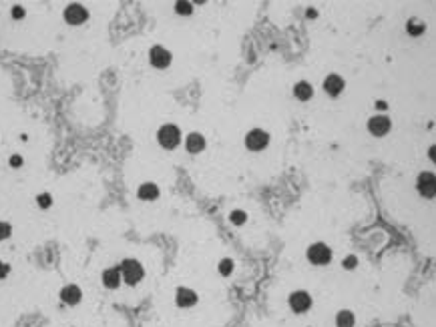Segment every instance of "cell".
Wrapping results in <instances>:
<instances>
[{"mask_svg":"<svg viewBox=\"0 0 436 327\" xmlns=\"http://www.w3.org/2000/svg\"><path fill=\"white\" fill-rule=\"evenodd\" d=\"M157 195H159V189L155 183H145L139 187V199H143V201H153V199H157Z\"/></svg>","mask_w":436,"mask_h":327,"instance_id":"obj_16","label":"cell"},{"mask_svg":"<svg viewBox=\"0 0 436 327\" xmlns=\"http://www.w3.org/2000/svg\"><path fill=\"white\" fill-rule=\"evenodd\" d=\"M10 233H12V227H10L8 223H4V221H0V241H4V239H8V237H10Z\"/></svg>","mask_w":436,"mask_h":327,"instance_id":"obj_22","label":"cell"},{"mask_svg":"<svg viewBox=\"0 0 436 327\" xmlns=\"http://www.w3.org/2000/svg\"><path fill=\"white\" fill-rule=\"evenodd\" d=\"M219 271L223 273V275H229L231 271H233V263H231V259H223L221 263H219Z\"/></svg>","mask_w":436,"mask_h":327,"instance_id":"obj_23","label":"cell"},{"mask_svg":"<svg viewBox=\"0 0 436 327\" xmlns=\"http://www.w3.org/2000/svg\"><path fill=\"white\" fill-rule=\"evenodd\" d=\"M416 187L420 191V195H424L426 199L434 197V191H436V179L430 171H424L418 175V181H416Z\"/></svg>","mask_w":436,"mask_h":327,"instance_id":"obj_7","label":"cell"},{"mask_svg":"<svg viewBox=\"0 0 436 327\" xmlns=\"http://www.w3.org/2000/svg\"><path fill=\"white\" fill-rule=\"evenodd\" d=\"M145 271H143V265L139 263V261L135 259H127L123 261L121 265V277L125 283H129V285H137V283L143 279Z\"/></svg>","mask_w":436,"mask_h":327,"instance_id":"obj_1","label":"cell"},{"mask_svg":"<svg viewBox=\"0 0 436 327\" xmlns=\"http://www.w3.org/2000/svg\"><path fill=\"white\" fill-rule=\"evenodd\" d=\"M354 313L352 311H340L338 315H336V325L338 327H354Z\"/></svg>","mask_w":436,"mask_h":327,"instance_id":"obj_17","label":"cell"},{"mask_svg":"<svg viewBox=\"0 0 436 327\" xmlns=\"http://www.w3.org/2000/svg\"><path fill=\"white\" fill-rule=\"evenodd\" d=\"M185 147L189 152H193V155H197V152H201L205 149V139L199 135V133H191L185 141Z\"/></svg>","mask_w":436,"mask_h":327,"instance_id":"obj_14","label":"cell"},{"mask_svg":"<svg viewBox=\"0 0 436 327\" xmlns=\"http://www.w3.org/2000/svg\"><path fill=\"white\" fill-rule=\"evenodd\" d=\"M294 95H296V99H300V101H308V99H312L314 89H312L310 82L301 80V82H298V84L294 86Z\"/></svg>","mask_w":436,"mask_h":327,"instance_id":"obj_15","label":"cell"},{"mask_svg":"<svg viewBox=\"0 0 436 327\" xmlns=\"http://www.w3.org/2000/svg\"><path fill=\"white\" fill-rule=\"evenodd\" d=\"M368 130L372 133L374 137H384L388 130H390V119L384 117V115H376L368 121Z\"/></svg>","mask_w":436,"mask_h":327,"instance_id":"obj_8","label":"cell"},{"mask_svg":"<svg viewBox=\"0 0 436 327\" xmlns=\"http://www.w3.org/2000/svg\"><path fill=\"white\" fill-rule=\"evenodd\" d=\"M121 267H111L103 273V285L109 289H117L121 285Z\"/></svg>","mask_w":436,"mask_h":327,"instance_id":"obj_12","label":"cell"},{"mask_svg":"<svg viewBox=\"0 0 436 327\" xmlns=\"http://www.w3.org/2000/svg\"><path fill=\"white\" fill-rule=\"evenodd\" d=\"M20 165H23V157H18V155H12V157H10V167L18 169Z\"/></svg>","mask_w":436,"mask_h":327,"instance_id":"obj_25","label":"cell"},{"mask_svg":"<svg viewBox=\"0 0 436 327\" xmlns=\"http://www.w3.org/2000/svg\"><path fill=\"white\" fill-rule=\"evenodd\" d=\"M157 141L161 147L165 149H175L181 141V130L179 126L175 125H163L159 130H157Z\"/></svg>","mask_w":436,"mask_h":327,"instance_id":"obj_2","label":"cell"},{"mask_svg":"<svg viewBox=\"0 0 436 327\" xmlns=\"http://www.w3.org/2000/svg\"><path fill=\"white\" fill-rule=\"evenodd\" d=\"M268 143H270V135L261 128H253L251 133L245 137V147L249 151H261V149L268 147Z\"/></svg>","mask_w":436,"mask_h":327,"instance_id":"obj_4","label":"cell"},{"mask_svg":"<svg viewBox=\"0 0 436 327\" xmlns=\"http://www.w3.org/2000/svg\"><path fill=\"white\" fill-rule=\"evenodd\" d=\"M245 219H247V215L244 211H233L231 213V223L233 225H242V223H245Z\"/></svg>","mask_w":436,"mask_h":327,"instance_id":"obj_20","label":"cell"},{"mask_svg":"<svg viewBox=\"0 0 436 327\" xmlns=\"http://www.w3.org/2000/svg\"><path fill=\"white\" fill-rule=\"evenodd\" d=\"M376 106H378V108H380V111H382V108H386V106H388V104H386V102H384V101H378V102H376Z\"/></svg>","mask_w":436,"mask_h":327,"instance_id":"obj_28","label":"cell"},{"mask_svg":"<svg viewBox=\"0 0 436 327\" xmlns=\"http://www.w3.org/2000/svg\"><path fill=\"white\" fill-rule=\"evenodd\" d=\"M356 265H358V259H356V257H346V259H344V267H346V269H354Z\"/></svg>","mask_w":436,"mask_h":327,"instance_id":"obj_24","label":"cell"},{"mask_svg":"<svg viewBox=\"0 0 436 327\" xmlns=\"http://www.w3.org/2000/svg\"><path fill=\"white\" fill-rule=\"evenodd\" d=\"M342 89H344V78H342V76H338V75L326 76V80H324V91L328 93V95L338 97V95L342 93Z\"/></svg>","mask_w":436,"mask_h":327,"instance_id":"obj_11","label":"cell"},{"mask_svg":"<svg viewBox=\"0 0 436 327\" xmlns=\"http://www.w3.org/2000/svg\"><path fill=\"white\" fill-rule=\"evenodd\" d=\"M406 30H408V34H412V36H418L420 32H424V25L420 23V20H416V18H412L410 23L406 25Z\"/></svg>","mask_w":436,"mask_h":327,"instance_id":"obj_18","label":"cell"},{"mask_svg":"<svg viewBox=\"0 0 436 327\" xmlns=\"http://www.w3.org/2000/svg\"><path fill=\"white\" fill-rule=\"evenodd\" d=\"M12 16L14 18H23L25 16V8L23 6H12Z\"/></svg>","mask_w":436,"mask_h":327,"instance_id":"obj_26","label":"cell"},{"mask_svg":"<svg viewBox=\"0 0 436 327\" xmlns=\"http://www.w3.org/2000/svg\"><path fill=\"white\" fill-rule=\"evenodd\" d=\"M308 259L314 265H328L330 259H332V251H330L328 245H324V243H314L308 249Z\"/></svg>","mask_w":436,"mask_h":327,"instance_id":"obj_3","label":"cell"},{"mask_svg":"<svg viewBox=\"0 0 436 327\" xmlns=\"http://www.w3.org/2000/svg\"><path fill=\"white\" fill-rule=\"evenodd\" d=\"M81 297H82V293L77 285H67V287L60 289V299L64 303H69V305H77L81 301Z\"/></svg>","mask_w":436,"mask_h":327,"instance_id":"obj_13","label":"cell"},{"mask_svg":"<svg viewBox=\"0 0 436 327\" xmlns=\"http://www.w3.org/2000/svg\"><path fill=\"white\" fill-rule=\"evenodd\" d=\"M290 307L296 313H306L312 307V297L308 291H296L290 295Z\"/></svg>","mask_w":436,"mask_h":327,"instance_id":"obj_5","label":"cell"},{"mask_svg":"<svg viewBox=\"0 0 436 327\" xmlns=\"http://www.w3.org/2000/svg\"><path fill=\"white\" fill-rule=\"evenodd\" d=\"M86 18H89V12H86V8L81 6V4H69L67 10H64V20L73 26L86 23Z\"/></svg>","mask_w":436,"mask_h":327,"instance_id":"obj_6","label":"cell"},{"mask_svg":"<svg viewBox=\"0 0 436 327\" xmlns=\"http://www.w3.org/2000/svg\"><path fill=\"white\" fill-rule=\"evenodd\" d=\"M175 301L179 307H191V305L197 303V293L193 289H187V287H179L175 293Z\"/></svg>","mask_w":436,"mask_h":327,"instance_id":"obj_10","label":"cell"},{"mask_svg":"<svg viewBox=\"0 0 436 327\" xmlns=\"http://www.w3.org/2000/svg\"><path fill=\"white\" fill-rule=\"evenodd\" d=\"M434 151H436V147H430V152H428V155H430L432 161H434Z\"/></svg>","mask_w":436,"mask_h":327,"instance_id":"obj_29","label":"cell"},{"mask_svg":"<svg viewBox=\"0 0 436 327\" xmlns=\"http://www.w3.org/2000/svg\"><path fill=\"white\" fill-rule=\"evenodd\" d=\"M8 271H10V269H8V265H6V263H2V261H0V279H4V277L8 275Z\"/></svg>","mask_w":436,"mask_h":327,"instance_id":"obj_27","label":"cell"},{"mask_svg":"<svg viewBox=\"0 0 436 327\" xmlns=\"http://www.w3.org/2000/svg\"><path fill=\"white\" fill-rule=\"evenodd\" d=\"M175 12H179V14H191V12H193V4L181 0V2L175 4Z\"/></svg>","mask_w":436,"mask_h":327,"instance_id":"obj_19","label":"cell"},{"mask_svg":"<svg viewBox=\"0 0 436 327\" xmlns=\"http://www.w3.org/2000/svg\"><path fill=\"white\" fill-rule=\"evenodd\" d=\"M36 203H38V207H40V209H47V207H51L53 199H51V195H49V193H42V195H38Z\"/></svg>","mask_w":436,"mask_h":327,"instance_id":"obj_21","label":"cell"},{"mask_svg":"<svg viewBox=\"0 0 436 327\" xmlns=\"http://www.w3.org/2000/svg\"><path fill=\"white\" fill-rule=\"evenodd\" d=\"M149 58H151V64L157 69H167L171 64V52L163 47H153L149 52Z\"/></svg>","mask_w":436,"mask_h":327,"instance_id":"obj_9","label":"cell"}]
</instances>
